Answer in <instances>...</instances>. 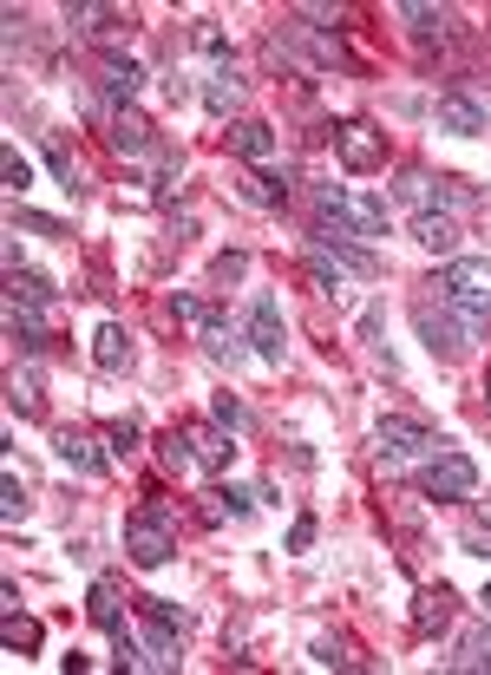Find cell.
Listing matches in <instances>:
<instances>
[{"instance_id":"4","label":"cell","mask_w":491,"mask_h":675,"mask_svg":"<svg viewBox=\"0 0 491 675\" xmlns=\"http://www.w3.org/2000/svg\"><path fill=\"white\" fill-rule=\"evenodd\" d=\"M125 558H131L138 571H164V565L177 558V532H171L164 505H138V512L125 519Z\"/></svg>"},{"instance_id":"16","label":"cell","mask_w":491,"mask_h":675,"mask_svg":"<svg viewBox=\"0 0 491 675\" xmlns=\"http://www.w3.org/2000/svg\"><path fill=\"white\" fill-rule=\"evenodd\" d=\"M400 20L413 26V39H453V33H459V13H453V7H420V0H407Z\"/></svg>"},{"instance_id":"25","label":"cell","mask_w":491,"mask_h":675,"mask_svg":"<svg viewBox=\"0 0 491 675\" xmlns=\"http://www.w3.org/2000/svg\"><path fill=\"white\" fill-rule=\"evenodd\" d=\"M413 236H420L433 256H446V263H453V249H459V223L440 217V210H433V217H413Z\"/></svg>"},{"instance_id":"21","label":"cell","mask_w":491,"mask_h":675,"mask_svg":"<svg viewBox=\"0 0 491 675\" xmlns=\"http://www.w3.org/2000/svg\"><path fill=\"white\" fill-rule=\"evenodd\" d=\"M446 624H453V591H446V584H440V591H420V597H413V630H420V637H440Z\"/></svg>"},{"instance_id":"40","label":"cell","mask_w":491,"mask_h":675,"mask_svg":"<svg viewBox=\"0 0 491 675\" xmlns=\"http://www.w3.org/2000/svg\"><path fill=\"white\" fill-rule=\"evenodd\" d=\"M0 177H7V190H26V184H33V171H26V158H20L13 144L0 151Z\"/></svg>"},{"instance_id":"42","label":"cell","mask_w":491,"mask_h":675,"mask_svg":"<svg viewBox=\"0 0 491 675\" xmlns=\"http://www.w3.org/2000/svg\"><path fill=\"white\" fill-rule=\"evenodd\" d=\"M315 538H322V519H315V512H302V519L289 525V551H315Z\"/></svg>"},{"instance_id":"28","label":"cell","mask_w":491,"mask_h":675,"mask_svg":"<svg viewBox=\"0 0 491 675\" xmlns=\"http://www.w3.org/2000/svg\"><path fill=\"white\" fill-rule=\"evenodd\" d=\"M125 13L118 7H92V0H79V7H66V26H79V33H112Z\"/></svg>"},{"instance_id":"1","label":"cell","mask_w":491,"mask_h":675,"mask_svg":"<svg viewBox=\"0 0 491 675\" xmlns=\"http://www.w3.org/2000/svg\"><path fill=\"white\" fill-rule=\"evenodd\" d=\"M302 256H308V269H335V276H354V282H381V269H387L374 249L348 243V230H335V223H315Z\"/></svg>"},{"instance_id":"34","label":"cell","mask_w":491,"mask_h":675,"mask_svg":"<svg viewBox=\"0 0 491 675\" xmlns=\"http://www.w3.org/2000/svg\"><path fill=\"white\" fill-rule=\"evenodd\" d=\"M243 276H249V249H223V256L210 263V282H223V289L243 282Z\"/></svg>"},{"instance_id":"19","label":"cell","mask_w":491,"mask_h":675,"mask_svg":"<svg viewBox=\"0 0 491 675\" xmlns=\"http://www.w3.org/2000/svg\"><path fill=\"white\" fill-rule=\"evenodd\" d=\"M92 361H98V374H125V368H131V335H125L118 322H98V335H92Z\"/></svg>"},{"instance_id":"35","label":"cell","mask_w":491,"mask_h":675,"mask_svg":"<svg viewBox=\"0 0 491 675\" xmlns=\"http://www.w3.org/2000/svg\"><path fill=\"white\" fill-rule=\"evenodd\" d=\"M236 341H243V335L210 328V335H203V354H210V361H223V368H236V361H243V348H236Z\"/></svg>"},{"instance_id":"27","label":"cell","mask_w":491,"mask_h":675,"mask_svg":"<svg viewBox=\"0 0 491 675\" xmlns=\"http://www.w3.org/2000/svg\"><path fill=\"white\" fill-rule=\"evenodd\" d=\"M171 315H177L184 328H197V335H210V328H223V322H217V309H210L203 295H184V289L171 295Z\"/></svg>"},{"instance_id":"11","label":"cell","mask_w":491,"mask_h":675,"mask_svg":"<svg viewBox=\"0 0 491 675\" xmlns=\"http://www.w3.org/2000/svg\"><path fill=\"white\" fill-rule=\"evenodd\" d=\"M249 348H256L269 368H282V354H289V328H282V309H276L269 289L249 302Z\"/></svg>"},{"instance_id":"33","label":"cell","mask_w":491,"mask_h":675,"mask_svg":"<svg viewBox=\"0 0 491 675\" xmlns=\"http://www.w3.org/2000/svg\"><path fill=\"white\" fill-rule=\"evenodd\" d=\"M177 177H184V158H177V151H157V184H151V197H157V203H171Z\"/></svg>"},{"instance_id":"48","label":"cell","mask_w":491,"mask_h":675,"mask_svg":"<svg viewBox=\"0 0 491 675\" xmlns=\"http://www.w3.org/2000/svg\"><path fill=\"white\" fill-rule=\"evenodd\" d=\"M479 604H486V617H491V584H486V597H479Z\"/></svg>"},{"instance_id":"20","label":"cell","mask_w":491,"mask_h":675,"mask_svg":"<svg viewBox=\"0 0 491 675\" xmlns=\"http://www.w3.org/2000/svg\"><path fill=\"white\" fill-rule=\"evenodd\" d=\"M85 617H92V630H105V637L125 630V610H118V584H112V578H92V591H85Z\"/></svg>"},{"instance_id":"10","label":"cell","mask_w":491,"mask_h":675,"mask_svg":"<svg viewBox=\"0 0 491 675\" xmlns=\"http://www.w3.org/2000/svg\"><path fill=\"white\" fill-rule=\"evenodd\" d=\"M52 453H59V466H72L79 479H98V473L112 466L105 433H85V427H59V433H52Z\"/></svg>"},{"instance_id":"23","label":"cell","mask_w":491,"mask_h":675,"mask_svg":"<svg viewBox=\"0 0 491 675\" xmlns=\"http://www.w3.org/2000/svg\"><path fill=\"white\" fill-rule=\"evenodd\" d=\"M7 295H13V309H52L59 289H52L39 269H13V276H7Z\"/></svg>"},{"instance_id":"47","label":"cell","mask_w":491,"mask_h":675,"mask_svg":"<svg viewBox=\"0 0 491 675\" xmlns=\"http://www.w3.org/2000/svg\"><path fill=\"white\" fill-rule=\"evenodd\" d=\"M472 551H479V558H491V532H472Z\"/></svg>"},{"instance_id":"12","label":"cell","mask_w":491,"mask_h":675,"mask_svg":"<svg viewBox=\"0 0 491 675\" xmlns=\"http://www.w3.org/2000/svg\"><path fill=\"white\" fill-rule=\"evenodd\" d=\"M335 151H341L348 171H381V164H387V138H381L367 118H348V125L335 131Z\"/></svg>"},{"instance_id":"44","label":"cell","mask_w":491,"mask_h":675,"mask_svg":"<svg viewBox=\"0 0 491 675\" xmlns=\"http://www.w3.org/2000/svg\"><path fill=\"white\" fill-rule=\"evenodd\" d=\"M197 46H203V53H217V59L230 53V39H223V33H217L210 20H197ZM223 66H230V59H223Z\"/></svg>"},{"instance_id":"37","label":"cell","mask_w":491,"mask_h":675,"mask_svg":"<svg viewBox=\"0 0 491 675\" xmlns=\"http://www.w3.org/2000/svg\"><path fill=\"white\" fill-rule=\"evenodd\" d=\"M46 164H52V177H59L66 190H79V164H72V151H66L59 138H46Z\"/></svg>"},{"instance_id":"7","label":"cell","mask_w":491,"mask_h":675,"mask_svg":"<svg viewBox=\"0 0 491 675\" xmlns=\"http://www.w3.org/2000/svg\"><path fill=\"white\" fill-rule=\"evenodd\" d=\"M420 492H426V499H453V505H459V499H472V492H479V466H472L466 453H433V459L420 466Z\"/></svg>"},{"instance_id":"13","label":"cell","mask_w":491,"mask_h":675,"mask_svg":"<svg viewBox=\"0 0 491 675\" xmlns=\"http://www.w3.org/2000/svg\"><path fill=\"white\" fill-rule=\"evenodd\" d=\"M230 151H236L243 164H269V158L282 151V138H276V125H262V118H236V125H230Z\"/></svg>"},{"instance_id":"46","label":"cell","mask_w":491,"mask_h":675,"mask_svg":"<svg viewBox=\"0 0 491 675\" xmlns=\"http://www.w3.org/2000/svg\"><path fill=\"white\" fill-rule=\"evenodd\" d=\"M171 236H177V243H190V236H197V217H190V210H177V217H171Z\"/></svg>"},{"instance_id":"9","label":"cell","mask_w":491,"mask_h":675,"mask_svg":"<svg viewBox=\"0 0 491 675\" xmlns=\"http://www.w3.org/2000/svg\"><path fill=\"white\" fill-rule=\"evenodd\" d=\"M105 144H112L118 158H157V151H164L157 131H151V118H138L131 105H112V112H105Z\"/></svg>"},{"instance_id":"41","label":"cell","mask_w":491,"mask_h":675,"mask_svg":"<svg viewBox=\"0 0 491 675\" xmlns=\"http://www.w3.org/2000/svg\"><path fill=\"white\" fill-rule=\"evenodd\" d=\"M13 230H33V236H66L59 217H39V210H13Z\"/></svg>"},{"instance_id":"6","label":"cell","mask_w":491,"mask_h":675,"mask_svg":"<svg viewBox=\"0 0 491 675\" xmlns=\"http://www.w3.org/2000/svg\"><path fill=\"white\" fill-rule=\"evenodd\" d=\"M374 446H381V459H426V453H440L446 440L426 427V420H413V414H387L381 427H374Z\"/></svg>"},{"instance_id":"24","label":"cell","mask_w":491,"mask_h":675,"mask_svg":"<svg viewBox=\"0 0 491 675\" xmlns=\"http://www.w3.org/2000/svg\"><path fill=\"white\" fill-rule=\"evenodd\" d=\"M184 433H190V446L203 453V466H210V473H223V466H230V453H236V446H230V433H223V427H203V420H184Z\"/></svg>"},{"instance_id":"17","label":"cell","mask_w":491,"mask_h":675,"mask_svg":"<svg viewBox=\"0 0 491 675\" xmlns=\"http://www.w3.org/2000/svg\"><path fill=\"white\" fill-rule=\"evenodd\" d=\"M98 85H105V98L131 105V98H138V85H144V72H138V59H118V53H105V59H98Z\"/></svg>"},{"instance_id":"5","label":"cell","mask_w":491,"mask_h":675,"mask_svg":"<svg viewBox=\"0 0 491 675\" xmlns=\"http://www.w3.org/2000/svg\"><path fill=\"white\" fill-rule=\"evenodd\" d=\"M394 197L400 203H413V217H446V210H466L472 203V190L466 184H453V177H433V171H400L394 177Z\"/></svg>"},{"instance_id":"2","label":"cell","mask_w":491,"mask_h":675,"mask_svg":"<svg viewBox=\"0 0 491 675\" xmlns=\"http://www.w3.org/2000/svg\"><path fill=\"white\" fill-rule=\"evenodd\" d=\"M433 289H440L446 309H459V315H472V322H491V263L486 256H453Z\"/></svg>"},{"instance_id":"14","label":"cell","mask_w":491,"mask_h":675,"mask_svg":"<svg viewBox=\"0 0 491 675\" xmlns=\"http://www.w3.org/2000/svg\"><path fill=\"white\" fill-rule=\"evenodd\" d=\"M440 131L479 138V131H486V105H479L472 92H440Z\"/></svg>"},{"instance_id":"38","label":"cell","mask_w":491,"mask_h":675,"mask_svg":"<svg viewBox=\"0 0 491 675\" xmlns=\"http://www.w3.org/2000/svg\"><path fill=\"white\" fill-rule=\"evenodd\" d=\"M0 512H7V525H20V512H26V486H20V473H0Z\"/></svg>"},{"instance_id":"36","label":"cell","mask_w":491,"mask_h":675,"mask_svg":"<svg viewBox=\"0 0 491 675\" xmlns=\"http://www.w3.org/2000/svg\"><path fill=\"white\" fill-rule=\"evenodd\" d=\"M453 670H491V630H472L466 650L453 656Z\"/></svg>"},{"instance_id":"8","label":"cell","mask_w":491,"mask_h":675,"mask_svg":"<svg viewBox=\"0 0 491 675\" xmlns=\"http://www.w3.org/2000/svg\"><path fill=\"white\" fill-rule=\"evenodd\" d=\"M413 328L420 341L433 348V361H466L472 354V335L453 322V309H433V302H413Z\"/></svg>"},{"instance_id":"29","label":"cell","mask_w":491,"mask_h":675,"mask_svg":"<svg viewBox=\"0 0 491 675\" xmlns=\"http://www.w3.org/2000/svg\"><path fill=\"white\" fill-rule=\"evenodd\" d=\"M7 328H13V341H20L26 354H39V348H46V328H39V315H33V309H13V315H7Z\"/></svg>"},{"instance_id":"39","label":"cell","mask_w":491,"mask_h":675,"mask_svg":"<svg viewBox=\"0 0 491 675\" xmlns=\"http://www.w3.org/2000/svg\"><path fill=\"white\" fill-rule=\"evenodd\" d=\"M315 663H328V670H354L361 656H348V643H341V637H315Z\"/></svg>"},{"instance_id":"22","label":"cell","mask_w":491,"mask_h":675,"mask_svg":"<svg viewBox=\"0 0 491 675\" xmlns=\"http://www.w3.org/2000/svg\"><path fill=\"white\" fill-rule=\"evenodd\" d=\"M243 197H249L256 210H282V203H289V171H249V177H243Z\"/></svg>"},{"instance_id":"30","label":"cell","mask_w":491,"mask_h":675,"mask_svg":"<svg viewBox=\"0 0 491 675\" xmlns=\"http://www.w3.org/2000/svg\"><path fill=\"white\" fill-rule=\"evenodd\" d=\"M20 414H39L46 407V394H39V368H26V374H13V394H7Z\"/></svg>"},{"instance_id":"43","label":"cell","mask_w":491,"mask_h":675,"mask_svg":"<svg viewBox=\"0 0 491 675\" xmlns=\"http://www.w3.org/2000/svg\"><path fill=\"white\" fill-rule=\"evenodd\" d=\"M217 499H223V512H230V519H243V512L256 505V492H249V486H223Z\"/></svg>"},{"instance_id":"15","label":"cell","mask_w":491,"mask_h":675,"mask_svg":"<svg viewBox=\"0 0 491 675\" xmlns=\"http://www.w3.org/2000/svg\"><path fill=\"white\" fill-rule=\"evenodd\" d=\"M157 459H164V466H171L177 479H203V473H210V466H203V453L190 446V433H184V427L157 433Z\"/></svg>"},{"instance_id":"31","label":"cell","mask_w":491,"mask_h":675,"mask_svg":"<svg viewBox=\"0 0 491 675\" xmlns=\"http://www.w3.org/2000/svg\"><path fill=\"white\" fill-rule=\"evenodd\" d=\"M210 420H217L223 433H243V427H249V407H243L236 394H217V400H210Z\"/></svg>"},{"instance_id":"18","label":"cell","mask_w":491,"mask_h":675,"mask_svg":"<svg viewBox=\"0 0 491 675\" xmlns=\"http://www.w3.org/2000/svg\"><path fill=\"white\" fill-rule=\"evenodd\" d=\"M243 98H249L243 72H236V66H217V72H210V85H203V105H210L217 118H230V112H243Z\"/></svg>"},{"instance_id":"26","label":"cell","mask_w":491,"mask_h":675,"mask_svg":"<svg viewBox=\"0 0 491 675\" xmlns=\"http://www.w3.org/2000/svg\"><path fill=\"white\" fill-rule=\"evenodd\" d=\"M39 637H46V630H39L26 610H7V617H0V643H7L13 656H33V650H39Z\"/></svg>"},{"instance_id":"3","label":"cell","mask_w":491,"mask_h":675,"mask_svg":"<svg viewBox=\"0 0 491 675\" xmlns=\"http://www.w3.org/2000/svg\"><path fill=\"white\" fill-rule=\"evenodd\" d=\"M315 203H322V217H328L335 230H348V236H381V230H387V203L367 197V190H354V184H315Z\"/></svg>"},{"instance_id":"45","label":"cell","mask_w":491,"mask_h":675,"mask_svg":"<svg viewBox=\"0 0 491 675\" xmlns=\"http://www.w3.org/2000/svg\"><path fill=\"white\" fill-rule=\"evenodd\" d=\"M361 341H367L374 354H387V341H381V309H367V315H361ZM387 361H394V354H387Z\"/></svg>"},{"instance_id":"32","label":"cell","mask_w":491,"mask_h":675,"mask_svg":"<svg viewBox=\"0 0 491 675\" xmlns=\"http://www.w3.org/2000/svg\"><path fill=\"white\" fill-rule=\"evenodd\" d=\"M138 440H144V433H138V420H112V427H105V453H112V459H131V453H138Z\"/></svg>"}]
</instances>
